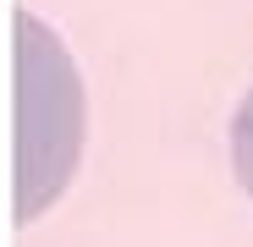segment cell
<instances>
[{"label": "cell", "mask_w": 253, "mask_h": 247, "mask_svg": "<svg viewBox=\"0 0 253 247\" xmlns=\"http://www.w3.org/2000/svg\"><path fill=\"white\" fill-rule=\"evenodd\" d=\"M88 138V99L66 44L17 11V220H39L66 192Z\"/></svg>", "instance_id": "obj_1"}, {"label": "cell", "mask_w": 253, "mask_h": 247, "mask_svg": "<svg viewBox=\"0 0 253 247\" xmlns=\"http://www.w3.org/2000/svg\"><path fill=\"white\" fill-rule=\"evenodd\" d=\"M231 171H237L242 192L253 198V88H248V99L231 115Z\"/></svg>", "instance_id": "obj_2"}]
</instances>
